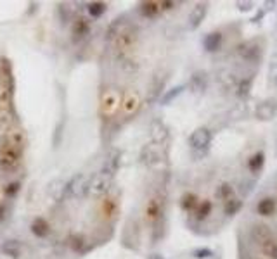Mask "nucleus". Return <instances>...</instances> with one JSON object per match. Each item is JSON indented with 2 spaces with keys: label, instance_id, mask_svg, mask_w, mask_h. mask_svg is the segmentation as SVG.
<instances>
[{
  "label": "nucleus",
  "instance_id": "1",
  "mask_svg": "<svg viewBox=\"0 0 277 259\" xmlns=\"http://www.w3.org/2000/svg\"><path fill=\"white\" fill-rule=\"evenodd\" d=\"M135 43H137V33L130 28L118 31L115 37V47H116V52L120 54V57L127 59L130 50H134Z\"/></svg>",
  "mask_w": 277,
  "mask_h": 259
},
{
  "label": "nucleus",
  "instance_id": "2",
  "mask_svg": "<svg viewBox=\"0 0 277 259\" xmlns=\"http://www.w3.org/2000/svg\"><path fill=\"white\" fill-rule=\"evenodd\" d=\"M21 163V151L7 144L0 145V170L14 171Z\"/></svg>",
  "mask_w": 277,
  "mask_h": 259
},
{
  "label": "nucleus",
  "instance_id": "3",
  "mask_svg": "<svg viewBox=\"0 0 277 259\" xmlns=\"http://www.w3.org/2000/svg\"><path fill=\"white\" fill-rule=\"evenodd\" d=\"M120 105H122L120 93L115 88H108L101 97V114L104 117H113L120 109Z\"/></svg>",
  "mask_w": 277,
  "mask_h": 259
},
{
  "label": "nucleus",
  "instance_id": "4",
  "mask_svg": "<svg viewBox=\"0 0 277 259\" xmlns=\"http://www.w3.org/2000/svg\"><path fill=\"white\" fill-rule=\"evenodd\" d=\"M212 132L208 128H198L191 133L189 137V145L193 149V152H203V151H210V144H212Z\"/></svg>",
  "mask_w": 277,
  "mask_h": 259
},
{
  "label": "nucleus",
  "instance_id": "5",
  "mask_svg": "<svg viewBox=\"0 0 277 259\" xmlns=\"http://www.w3.org/2000/svg\"><path fill=\"white\" fill-rule=\"evenodd\" d=\"M262 52H263V49L258 45V42L256 40H249V42L241 43L239 49H237V54L241 56V59H244L246 62H251V64L260 62Z\"/></svg>",
  "mask_w": 277,
  "mask_h": 259
},
{
  "label": "nucleus",
  "instance_id": "6",
  "mask_svg": "<svg viewBox=\"0 0 277 259\" xmlns=\"http://www.w3.org/2000/svg\"><path fill=\"white\" fill-rule=\"evenodd\" d=\"M113 185V176L104 175V173H99L88 182V194L94 195V197H101L106 192H109V188Z\"/></svg>",
  "mask_w": 277,
  "mask_h": 259
},
{
  "label": "nucleus",
  "instance_id": "7",
  "mask_svg": "<svg viewBox=\"0 0 277 259\" xmlns=\"http://www.w3.org/2000/svg\"><path fill=\"white\" fill-rule=\"evenodd\" d=\"M4 144L23 151V147H25V144H26V133L23 132V128L13 124V126L7 128L6 132H4Z\"/></svg>",
  "mask_w": 277,
  "mask_h": 259
},
{
  "label": "nucleus",
  "instance_id": "8",
  "mask_svg": "<svg viewBox=\"0 0 277 259\" xmlns=\"http://www.w3.org/2000/svg\"><path fill=\"white\" fill-rule=\"evenodd\" d=\"M88 182H90V180H87L85 175H76L75 178L68 183V187H64L66 195H68V197H81V195H85L88 192Z\"/></svg>",
  "mask_w": 277,
  "mask_h": 259
},
{
  "label": "nucleus",
  "instance_id": "9",
  "mask_svg": "<svg viewBox=\"0 0 277 259\" xmlns=\"http://www.w3.org/2000/svg\"><path fill=\"white\" fill-rule=\"evenodd\" d=\"M277 114V100L275 99H265L256 105L255 116L260 121H270Z\"/></svg>",
  "mask_w": 277,
  "mask_h": 259
},
{
  "label": "nucleus",
  "instance_id": "10",
  "mask_svg": "<svg viewBox=\"0 0 277 259\" xmlns=\"http://www.w3.org/2000/svg\"><path fill=\"white\" fill-rule=\"evenodd\" d=\"M163 159V154H161V149H159V145L156 144H149L146 145V147L140 151V161H142L146 166H156V164H159Z\"/></svg>",
  "mask_w": 277,
  "mask_h": 259
},
{
  "label": "nucleus",
  "instance_id": "11",
  "mask_svg": "<svg viewBox=\"0 0 277 259\" xmlns=\"http://www.w3.org/2000/svg\"><path fill=\"white\" fill-rule=\"evenodd\" d=\"M189 88L196 95H203L208 88V74L205 71H196L189 78Z\"/></svg>",
  "mask_w": 277,
  "mask_h": 259
},
{
  "label": "nucleus",
  "instance_id": "12",
  "mask_svg": "<svg viewBox=\"0 0 277 259\" xmlns=\"http://www.w3.org/2000/svg\"><path fill=\"white\" fill-rule=\"evenodd\" d=\"M168 128L165 126L161 119H154L151 123V139H153V144L156 145H161L168 140Z\"/></svg>",
  "mask_w": 277,
  "mask_h": 259
},
{
  "label": "nucleus",
  "instance_id": "13",
  "mask_svg": "<svg viewBox=\"0 0 277 259\" xmlns=\"http://www.w3.org/2000/svg\"><path fill=\"white\" fill-rule=\"evenodd\" d=\"M161 214H163L161 199H158V197L151 199V201L147 202V206H146V219L149 223H156V221L161 219Z\"/></svg>",
  "mask_w": 277,
  "mask_h": 259
},
{
  "label": "nucleus",
  "instance_id": "14",
  "mask_svg": "<svg viewBox=\"0 0 277 259\" xmlns=\"http://www.w3.org/2000/svg\"><path fill=\"white\" fill-rule=\"evenodd\" d=\"M206 13H208V6H206V4H198L189 14V28L191 30L200 28L203 19L206 18Z\"/></svg>",
  "mask_w": 277,
  "mask_h": 259
},
{
  "label": "nucleus",
  "instance_id": "15",
  "mask_svg": "<svg viewBox=\"0 0 277 259\" xmlns=\"http://www.w3.org/2000/svg\"><path fill=\"white\" fill-rule=\"evenodd\" d=\"M120 161H122V152L118 151V149H115V151L109 152L106 163H104V168L101 173H104V175H109V176H115V173L118 171L120 168Z\"/></svg>",
  "mask_w": 277,
  "mask_h": 259
},
{
  "label": "nucleus",
  "instance_id": "16",
  "mask_svg": "<svg viewBox=\"0 0 277 259\" xmlns=\"http://www.w3.org/2000/svg\"><path fill=\"white\" fill-rule=\"evenodd\" d=\"M251 238L256 242V244H260V245L267 244V242L272 238V230H270V226L262 225V223L255 225V226L251 228Z\"/></svg>",
  "mask_w": 277,
  "mask_h": 259
},
{
  "label": "nucleus",
  "instance_id": "17",
  "mask_svg": "<svg viewBox=\"0 0 277 259\" xmlns=\"http://www.w3.org/2000/svg\"><path fill=\"white\" fill-rule=\"evenodd\" d=\"M222 42H224V37H222L220 31H212L203 38V47H205L206 52H217V50H220Z\"/></svg>",
  "mask_w": 277,
  "mask_h": 259
},
{
  "label": "nucleus",
  "instance_id": "18",
  "mask_svg": "<svg viewBox=\"0 0 277 259\" xmlns=\"http://www.w3.org/2000/svg\"><path fill=\"white\" fill-rule=\"evenodd\" d=\"M212 211H213V202L208 201V199H203V201L198 204L196 211H194V221L196 223L206 221V219L210 218V214H212Z\"/></svg>",
  "mask_w": 277,
  "mask_h": 259
},
{
  "label": "nucleus",
  "instance_id": "19",
  "mask_svg": "<svg viewBox=\"0 0 277 259\" xmlns=\"http://www.w3.org/2000/svg\"><path fill=\"white\" fill-rule=\"evenodd\" d=\"M139 105H140L139 95H137V93H134V92L127 93V95H125V99L122 100L123 112H125L127 116L135 114V112H137V109H139Z\"/></svg>",
  "mask_w": 277,
  "mask_h": 259
},
{
  "label": "nucleus",
  "instance_id": "20",
  "mask_svg": "<svg viewBox=\"0 0 277 259\" xmlns=\"http://www.w3.org/2000/svg\"><path fill=\"white\" fill-rule=\"evenodd\" d=\"M277 209V201L274 197H263L262 201H258V204H256V213H258L260 216H272L275 213Z\"/></svg>",
  "mask_w": 277,
  "mask_h": 259
},
{
  "label": "nucleus",
  "instance_id": "21",
  "mask_svg": "<svg viewBox=\"0 0 277 259\" xmlns=\"http://www.w3.org/2000/svg\"><path fill=\"white\" fill-rule=\"evenodd\" d=\"M13 109V88L0 85V112H11Z\"/></svg>",
  "mask_w": 277,
  "mask_h": 259
},
{
  "label": "nucleus",
  "instance_id": "22",
  "mask_svg": "<svg viewBox=\"0 0 277 259\" xmlns=\"http://www.w3.org/2000/svg\"><path fill=\"white\" fill-rule=\"evenodd\" d=\"M246 166H248V170L253 173V175H260V171H262L263 166H265V154L262 151L255 152V154L248 159Z\"/></svg>",
  "mask_w": 277,
  "mask_h": 259
},
{
  "label": "nucleus",
  "instance_id": "23",
  "mask_svg": "<svg viewBox=\"0 0 277 259\" xmlns=\"http://www.w3.org/2000/svg\"><path fill=\"white\" fill-rule=\"evenodd\" d=\"M253 80H255V74H249V76H244L243 80H239V83H237V97L239 99H244L246 100L249 97V92H251V86H253Z\"/></svg>",
  "mask_w": 277,
  "mask_h": 259
},
{
  "label": "nucleus",
  "instance_id": "24",
  "mask_svg": "<svg viewBox=\"0 0 277 259\" xmlns=\"http://www.w3.org/2000/svg\"><path fill=\"white\" fill-rule=\"evenodd\" d=\"M0 250L9 257H19L21 256V250H23V244L19 240H7L2 244Z\"/></svg>",
  "mask_w": 277,
  "mask_h": 259
},
{
  "label": "nucleus",
  "instance_id": "25",
  "mask_svg": "<svg viewBox=\"0 0 277 259\" xmlns=\"http://www.w3.org/2000/svg\"><path fill=\"white\" fill-rule=\"evenodd\" d=\"M163 11L161 7V2H144L140 4V13H142V16H146V18L153 19L156 18L159 13Z\"/></svg>",
  "mask_w": 277,
  "mask_h": 259
},
{
  "label": "nucleus",
  "instance_id": "26",
  "mask_svg": "<svg viewBox=\"0 0 277 259\" xmlns=\"http://www.w3.org/2000/svg\"><path fill=\"white\" fill-rule=\"evenodd\" d=\"M198 204H200V201H198V197L193 194V192H187V194L182 195V199H180V207L186 211V213H193V211H196Z\"/></svg>",
  "mask_w": 277,
  "mask_h": 259
},
{
  "label": "nucleus",
  "instance_id": "27",
  "mask_svg": "<svg viewBox=\"0 0 277 259\" xmlns=\"http://www.w3.org/2000/svg\"><path fill=\"white\" fill-rule=\"evenodd\" d=\"M243 209V201L241 199H237V197H232V199H229L227 202L224 204V214L225 216H236L239 211Z\"/></svg>",
  "mask_w": 277,
  "mask_h": 259
},
{
  "label": "nucleus",
  "instance_id": "28",
  "mask_svg": "<svg viewBox=\"0 0 277 259\" xmlns=\"http://www.w3.org/2000/svg\"><path fill=\"white\" fill-rule=\"evenodd\" d=\"M215 197L218 199V201H224L227 202L229 199L234 197V187L231 185V183H222V185L217 187L215 190Z\"/></svg>",
  "mask_w": 277,
  "mask_h": 259
},
{
  "label": "nucleus",
  "instance_id": "29",
  "mask_svg": "<svg viewBox=\"0 0 277 259\" xmlns=\"http://www.w3.org/2000/svg\"><path fill=\"white\" fill-rule=\"evenodd\" d=\"M31 231H33L37 237H45V235L49 233V223H47L44 218H37L31 223Z\"/></svg>",
  "mask_w": 277,
  "mask_h": 259
},
{
  "label": "nucleus",
  "instance_id": "30",
  "mask_svg": "<svg viewBox=\"0 0 277 259\" xmlns=\"http://www.w3.org/2000/svg\"><path fill=\"white\" fill-rule=\"evenodd\" d=\"M87 31H88L87 19H83V18L75 19V23H73V33H75L76 37H83V35H87Z\"/></svg>",
  "mask_w": 277,
  "mask_h": 259
},
{
  "label": "nucleus",
  "instance_id": "31",
  "mask_svg": "<svg viewBox=\"0 0 277 259\" xmlns=\"http://www.w3.org/2000/svg\"><path fill=\"white\" fill-rule=\"evenodd\" d=\"M262 252H263V256H267L268 259H277V240L270 238L267 244H263Z\"/></svg>",
  "mask_w": 277,
  "mask_h": 259
},
{
  "label": "nucleus",
  "instance_id": "32",
  "mask_svg": "<svg viewBox=\"0 0 277 259\" xmlns=\"http://www.w3.org/2000/svg\"><path fill=\"white\" fill-rule=\"evenodd\" d=\"M88 14L92 16V18H101V16L104 14V11H106V4L103 2H94L90 6L87 7Z\"/></svg>",
  "mask_w": 277,
  "mask_h": 259
},
{
  "label": "nucleus",
  "instance_id": "33",
  "mask_svg": "<svg viewBox=\"0 0 277 259\" xmlns=\"http://www.w3.org/2000/svg\"><path fill=\"white\" fill-rule=\"evenodd\" d=\"M182 90H184V86H182V85H178V86H175V88H171L168 93H165V95L161 97V104H168V102H171L173 99H177V97L182 93Z\"/></svg>",
  "mask_w": 277,
  "mask_h": 259
},
{
  "label": "nucleus",
  "instance_id": "34",
  "mask_svg": "<svg viewBox=\"0 0 277 259\" xmlns=\"http://www.w3.org/2000/svg\"><path fill=\"white\" fill-rule=\"evenodd\" d=\"M212 256H213V250L208 249V247H200V249L193 250V257H196V259H208Z\"/></svg>",
  "mask_w": 277,
  "mask_h": 259
},
{
  "label": "nucleus",
  "instance_id": "35",
  "mask_svg": "<svg viewBox=\"0 0 277 259\" xmlns=\"http://www.w3.org/2000/svg\"><path fill=\"white\" fill-rule=\"evenodd\" d=\"M268 74H270V81L275 85L277 83V52L270 59V69H268Z\"/></svg>",
  "mask_w": 277,
  "mask_h": 259
},
{
  "label": "nucleus",
  "instance_id": "36",
  "mask_svg": "<svg viewBox=\"0 0 277 259\" xmlns=\"http://www.w3.org/2000/svg\"><path fill=\"white\" fill-rule=\"evenodd\" d=\"M241 185H243V188H241V192H243L244 197H246L249 192L253 190V185H255V180H249V182H248V180H244V182L241 183Z\"/></svg>",
  "mask_w": 277,
  "mask_h": 259
},
{
  "label": "nucleus",
  "instance_id": "37",
  "mask_svg": "<svg viewBox=\"0 0 277 259\" xmlns=\"http://www.w3.org/2000/svg\"><path fill=\"white\" fill-rule=\"evenodd\" d=\"M73 242H75L76 249H80V247L83 245V240H81V237H75V238H73Z\"/></svg>",
  "mask_w": 277,
  "mask_h": 259
},
{
  "label": "nucleus",
  "instance_id": "38",
  "mask_svg": "<svg viewBox=\"0 0 277 259\" xmlns=\"http://www.w3.org/2000/svg\"><path fill=\"white\" fill-rule=\"evenodd\" d=\"M251 6H253V4H249V2H246V4H241L239 2V9L241 11H249V9H251Z\"/></svg>",
  "mask_w": 277,
  "mask_h": 259
},
{
  "label": "nucleus",
  "instance_id": "39",
  "mask_svg": "<svg viewBox=\"0 0 277 259\" xmlns=\"http://www.w3.org/2000/svg\"><path fill=\"white\" fill-rule=\"evenodd\" d=\"M263 16H265V11H260V13H258V14H256V16H255V18H253V19H251V21H253V23H258V21H260V19H262V18H263Z\"/></svg>",
  "mask_w": 277,
  "mask_h": 259
},
{
  "label": "nucleus",
  "instance_id": "40",
  "mask_svg": "<svg viewBox=\"0 0 277 259\" xmlns=\"http://www.w3.org/2000/svg\"><path fill=\"white\" fill-rule=\"evenodd\" d=\"M4 197H6V187H4L2 183H0V204H2Z\"/></svg>",
  "mask_w": 277,
  "mask_h": 259
},
{
  "label": "nucleus",
  "instance_id": "41",
  "mask_svg": "<svg viewBox=\"0 0 277 259\" xmlns=\"http://www.w3.org/2000/svg\"><path fill=\"white\" fill-rule=\"evenodd\" d=\"M149 259H163L161 256H158V254H153V256H151Z\"/></svg>",
  "mask_w": 277,
  "mask_h": 259
},
{
  "label": "nucleus",
  "instance_id": "42",
  "mask_svg": "<svg viewBox=\"0 0 277 259\" xmlns=\"http://www.w3.org/2000/svg\"><path fill=\"white\" fill-rule=\"evenodd\" d=\"M275 86H277V83H275Z\"/></svg>",
  "mask_w": 277,
  "mask_h": 259
}]
</instances>
